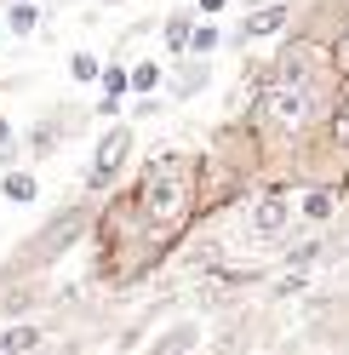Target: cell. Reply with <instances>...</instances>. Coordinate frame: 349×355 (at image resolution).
Wrapping results in <instances>:
<instances>
[{"mask_svg": "<svg viewBox=\"0 0 349 355\" xmlns=\"http://www.w3.org/2000/svg\"><path fill=\"white\" fill-rule=\"evenodd\" d=\"M69 75H75V80H103V69H98L92 52H75V58H69Z\"/></svg>", "mask_w": 349, "mask_h": 355, "instance_id": "obj_12", "label": "cell"}, {"mask_svg": "<svg viewBox=\"0 0 349 355\" xmlns=\"http://www.w3.org/2000/svg\"><path fill=\"white\" fill-rule=\"evenodd\" d=\"M201 6H206V12H217V6H224V0H201Z\"/></svg>", "mask_w": 349, "mask_h": 355, "instance_id": "obj_17", "label": "cell"}, {"mask_svg": "<svg viewBox=\"0 0 349 355\" xmlns=\"http://www.w3.org/2000/svg\"><path fill=\"white\" fill-rule=\"evenodd\" d=\"M258 121L264 126H303L310 121V92H303V80L280 69L264 86V98H258Z\"/></svg>", "mask_w": 349, "mask_h": 355, "instance_id": "obj_2", "label": "cell"}, {"mask_svg": "<svg viewBox=\"0 0 349 355\" xmlns=\"http://www.w3.org/2000/svg\"><path fill=\"white\" fill-rule=\"evenodd\" d=\"M303 218H315V224H326V218H332V195H326V189H315L310 201H303Z\"/></svg>", "mask_w": 349, "mask_h": 355, "instance_id": "obj_13", "label": "cell"}, {"mask_svg": "<svg viewBox=\"0 0 349 355\" xmlns=\"http://www.w3.org/2000/svg\"><path fill=\"white\" fill-rule=\"evenodd\" d=\"M217 46V29H195V52H212Z\"/></svg>", "mask_w": 349, "mask_h": 355, "instance_id": "obj_15", "label": "cell"}, {"mask_svg": "<svg viewBox=\"0 0 349 355\" xmlns=\"http://www.w3.org/2000/svg\"><path fill=\"white\" fill-rule=\"evenodd\" d=\"M29 344H40V332H35V327H12V332H0V355H24Z\"/></svg>", "mask_w": 349, "mask_h": 355, "instance_id": "obj_8", "label": "cell"}, {"mask_svg": "<svg viewBox=\"0 0 349 355\" xmlns=\"http://www.w3.org/2000/svg\"><path fill=\"white\" fill-rule=\"evenodd\" d=\"M103 6H120V0H103Z\"/></svg>", "mask_w": 349, "mask_h": 355, "instance_id": "obj_18", "label": "cell"}, {"mask_svg": "<svg viewBox=\"0 0 349 355\" xmlns=\"http://www.w3.org/2000/svg\"><path fill=\"white\" fill-rule=\"evenodd\" d=\"M161 75H166L161 63H155V58H143L138 69H132V86H138V92H155V86H161Z\"/></svg>", "mask_w": 349, "mask_h": 355, "instance_id": "obj_10", "label": "cell"}, {"mask_svg": "<svg viewBox=\"0 0 349 355\" xmlns=\"http://www.w3.org/2000/svg\"><path fill=\"white\" fill-rule=\"evenodd\" d=\"M280 224H287V201H264V207H258V218H252L258 235H275Z\"/></svg>", "mask_w": 349, "mask_h": 355, "instance_id": "obj_6", "label": "cell"}, {"mask_svg": "<svg viewBox=\"0 0 349 355\" xmlns=\"http://www.w3.org/2000/svg\"><path fill=\"white\" fill-rule=\"evenodd\" d=\"M189 344H195V327H172V332H166V338L149 349V355H184Z\"/></svg>", "mask_w": 349, "mask_h": 355, "instance_id": "obj_9", "label": "cell"}, {"mask_svg": "<svg viewBox=\"0 0 349 355\" xmlns=\"http://www.w3.org/2000/svg\"><path fill=\"white\" fill-rule=\"evenodd\" d=\"M206 86V63H195V69H184V80H178V92H201Z\"/></svg>", "mask_w": 349, "mask_h": 355, "instance_id": "obj_14", "label": "cell"}, {"mask_svg": "<svg viewBox=\"0 0 349 355\" xmlns=\"http://www.w3.org/2000/svg\"><path fill=\"white\" fill-rule=\"evenodd\" d=\"M166 46H172V52H189V46H195V35H189V12H172V17H166Z\"/></svg>", "mask_w": 349, "mask_h": 355, "instance_id": "obj_5", "label": "cell"}, {"mask_svg": "<svg viewBox=\"0 0 349 355\" xmlns=\"http://www.w3.org/2000/svg\"><path fill=\"white\" fill-rule=\"evenodd\" d=\"M126 144H132V138H126V132H109V144L98 149V166H92V184H109V178L120 172V161H126Z\"/></svg>", "mask_w": 349, "mask_h": 355, "instance_id": "obj_3", "label": "cell"}, {"mask_svg": "<svg viewBox=\"0 0 349 355\" xmlns=\"http://www.w3.org/2000/svg\"><path fill=\"white\" fill-rule=\"evenodd\" d=\"M0 195H6V201H35V178L29 172H6L0 178Z\"/></svg>", "mask_w": 349, "mask_h": 355, "instance_id": "obj_7", "label": "cell"}, {"mask_svg": "<svg viewBox=\"0 0 349 355\" xmlns=\"http://www.w3.org/2000/svg\"><path fill=\"white\" fill-rule=\"evenodd\" d=\"M6 24H12V35H35V6H29V0H17V6L6 12Z\"/></svg>", "mask_w": 349, "mask_h": 355, "instance_id": "obj_11", "label": "cell"}, {"mask_svg": "<svg viewBox=\"0 0 349 355\" xmlns=\"http://www.w3.org/2000/svg\"><path fill=\"white\" fill-rule=\"evenodd\" d=\"M280 24H287V6H264V12H252L247 24H241V35H258V40H264V35H275Z\"/></svg>", "mask_w": 349, "mask_h": 355, "instance_id": "obj_4", "label": "cell"}, {"mask_svg": "<svg viewBox=\"0 0 349 355\" xmlns=\"http://www.w3.org/2000/svg\"><path fill=\"white\" fill-rule=\"evenodd\" d=\"M338 63H343V75H349V35L338 40Z\"/></svg>", "mask_w": 349, "mask_h": 355, "instance_id": "obj_16", "label": "cell"}, {"mask_svg": "<svg viewBox=\"0 0 349 355\" xmlns=\"http://www.w3.org/2000/svg\"><path fill=\"white\" fill-rule=\"evenodd\" d=\"M138 212H143V224H155L161 235L178 230L195 212V161H184V155L149 161L143 178H138Z\"/></svg>", "mask_w": 349, "mask_h": 355, "instance_id": "obj_1", "label": "cell"}]
</instances>
